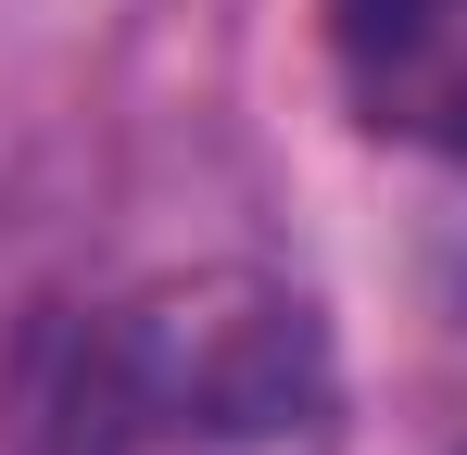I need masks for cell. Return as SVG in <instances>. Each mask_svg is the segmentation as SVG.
<instances>
[{"mask_svg":"<svg viewBox=\"0 0 467 455\" xmlns=\"http://www.w3.org/2000/svg\"><path fill=\"white\" fill-rule=\"evenodd\" d=\"M328 405V342L316 303L278 279H164V291L88 316L64 392H51V455H152V443H278Z\"/></svg>","mask_w":467,"mask_h":455,"instance_id":"6da1fadb","label":"cell"},{"mask_svg":"<svg viewBox=\"0 0 467 455\" xmlns=\"http://www.w3.org/2000/svg\"><path fill=\"white\" fill-rule=\"evenodd\" d=\"M328 51L379 127L467 152V0H328Z\"/></svg>","mask_w":467,"mask_h":455,"instance_id":"7a4b0ae2","label":"cell"}]
</instances>
